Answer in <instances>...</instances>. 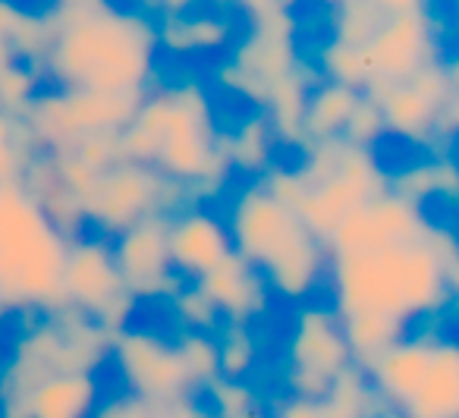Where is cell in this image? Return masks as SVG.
Instances as JSON below:
<instances>
[{
	"instance_id": "cell-1",
	"label": "cell",
	"mask_w": 459,
	"mask_h": 418,
	"mask_svg": "<svg viewBox=\"0 0 459 418\" xmlns=\"http://www.w3.org/2000/svg\"><path fill=\"white\" fill-rule=\"evenodd\" d=\"M325 280L337 318L384 315L406 327L437 321L459 290V239L437 221L409 233L331 239Z\"/></svg>"
},
{
	"instance_id": "cell-2",
	"label": "cell",
	"mask_w": 459,
	"mask_h": 418,
	"mask_svg": "<svg viewBox=\"0 0 459 418\" xmlns=\"http://www.w3.org/2000/svg\"><path fill=\"white\" fill-rule=\"evenodd\" d=\"M48 48L41 76L60 89L145 95L158 73V26L135 7L91 0L79 7H48Z\"/></svg>"
},
{
	"instance_id": "cell-3",
	"label": "cell",
	"mask_w": 459,
	"mask_h": 418,
	"mask_svg": "<svg viewBox=\"0 0 459 418\" xmlns=\"http://www.w3.org/2000/svg\"><path fill=\"white\" fill-rule=\"evenodd\" d=\"M120 148L123 158L154 167L183 186L189 202L208 205L233 179L214 98L198 76L152 85L123 126Z\"/></svg>"
},
{
	"instance_id": "cell-4",
	"label": "cell",
	"mask_w": 459,
	"mask_h": 418,
	"mask_svg": "<svg viewBox=\"0 0 459 418\" xmlns=\"http://www.w3.org/2000/svg\"><path fill=\"white\" fill-rule=\"evenodd\" d=\"M223 221L233 252L262 274L271 296L290 305L312 302L327 274V246L290 205L271 196L262 179H246L230 196Z\"/></svg>"
},
{
	"instance_id": "cell-5",
	"label": "cell",
	"mask_w": 459,
	"mask_h": 418,
	"mask_svg": "<svg viewBox=\"0 0 459 418\" xmlns=\"http://www.w3.org/2000/svg\"><path fill=\"white\" fill-rule=\"evenodd\" d=\"M299 152L287 205L327 246L359 208L387 192L390 170L377 148H359L346 139L308 142Z\"/></svg>"
},
{
	"instance_id": "cell-6",
	"label": "cell",
	"mask_w": 459,
	"mask_h": 418,
	"mask_svg": "<svg viewBox=\"0 0 459 418\" xmlns=\"http://www.w3.org/2000/svg\"><path fill=\"white\" fill-rule=\"evenodd\" d=\"M66 242L22 183H0V302L10 315H41L64 305Z\"/></svg>"
},
{
	"instance_id": "cell-7",
	"label": "cell",
	"mask_w": 459,
	"mask_h": 418,
	"mask_svg": "<svg viewBox=\"0 0 459 418\" xmlns=\"http://www.w3.org/2000/svg\"><path fill=\"white\" fill-rule=\"evenodd\" d=\"M110 336L82 311L60 305L22 324L0 365V405H13L39 380L66 371H95L110 359Z\"/></svg>"
},
{
	"instance_id": "cell-8",
	"label": "cell",
	"mask_w": 459,
	"mask_h": 418,
	"mask_svg": "<svg viewBox=\"0 0 459 418\" xmlns=\"http://www.w3.org/2000/svg\"><path fill=\"white\" fill-rule=\"evenodd\" d=\"M51 158L57 161L60 173L82 202L85 223L95 227L104 239L108 236L114 239L117 233L148 217H170L189 202L183 186L139 161L120 158L104 170H91L70 154H51Z\"/></svg>"
},
{
	"instance_id": "cell-9",
	"label": "cell",
	"mask_w": 459,
	"mask_h": 418,
	"mask_svg": "<svg viewBox=\"0 0 459 418\" xmlns=\"http://www.w3.org/2000/svg\"><path fill=\"white\" fill-rule=\"evenodd\" d=\"M306 64L299 51V20L293 7H274L249 16L243 39L230 45L214 66V85L246 108L264 110L271 91Z\"/></svg>"
},
{
	"instance_id": "cell-10",
	"label": "cell",
	"mask_w": 459,
	"mask_h": 418,
	"mask_svg": "<svg viewBox=\"0 0 459 418\" xmlns=\"http://www.w3.org/2000/svg\"><path fill=\"white\" fill-rule=\"evenodd\" d=\"M381 108L387 135L425 154L450 152L459 129V76L450 57L403 83L365 91Z\"/></svg>"
},
{
	"instance_id": "cell-11",
	"label": "cell",
	"mask_w": 459,
	"mask_h": 418,
	"mask_svg": "<svg viewBox=\"0 0 459 418\" xmlns=\"http://www.w3.org/2000/svg\"><path fill=\"white\" fill-rule=\"evenodd\" d=\"M139 101L142 95H114V91H39L22 114V123L32 133L39 152L64 154L95 135H120Z\"/></svg>"
},
{
	"instance_id": "cell-12",
	"label": "cell",
	"mask_w": 459,
	"mask_h": 418,
	"mask_svg": "<svg viewBox=\"0 0 459 418\" xmlns=\"http://www.w3.org/2000/svg\"><path fill=\"white\" fill-rule=\"evenodd\" d=\"M60 292L64 305L82 311L108 334L129 327L139 309L135 296L126 290L120 271H117L114 252L104 236H76L66 242L64 274H60Z\"/></svg>"
},
{
	"instance_id": "cell-13",
	"label": "cell",
	"mask_w": 459,
	"mask_h": 418,
	"mask_svg": "<svg viewBox=\"0 0 459 418\" xmlns=\"http://www.w3.org/2000/svg\"><path fill=\"white\" fill-rule=\"evenodd\" d=\"M352 365L343 324L331 305L302 302L283 349V380L293 396L321 399L327 387Z\"/></svg>"
},
{
	"instance_id": "cell-14",
	"label": "cell",
	"mask_w": 459,
	"mask_h": 418,
	"mask_svg": "<svg viewBox=\"0 0 459 418\" xmlns=\"http://www.w3.org/2000/svg\"><path fill=\"white\" fill-rule=\"evenodd\" d=\"M362 51L365 64H368V89L403 83V79H412L415 73L446 60L444 22L431 10V4L421 10L387 16Z\"/></svg>"
},
{
	"instance_id": "cell-15",
	"label": "cell",
	"mask_w": 459,
	"mask_h": 418,
	"mask_svg": "<svg viewBox=\"0 0 459 418\" xmlns=\"http://www.w3.org/2000/svg\"><path fill=\"white\" fill-rule=\"evenodd\" d=\"M110 361L126 393L148 403H170L192 396L189 378L179 365L177 346L170 336L152 327H123L110 336Z\"/></svg>"
},
{
	"instance_id": "cell-16",
	"label": "cell",
	"mask_w": 459,
	"mask_h": 418,
	"mask_svg": "<svg viewBox=\"0 0 459 418\" xmlns=\"http://www.w3.org/2000/svg\"><path fill=\"white\" fill-rule=\"evenodd\" d=\"M110 252L135 302H167L183 286L167 246V217H148L117 233Z\"/></svg>"
},
{
	"instance_id": "cell-17",
	"label": "cell",
	"mask_w": 459,
	"mask_h": 418,
	"mask_svg": "<svg viewBox=\"0 0 459 418\" xmlns=\"http://www.w3.org/2000/svg\"><path fill=\"white\" fill-rule=\"evenodd\" d=\"M167 246H170L173 271L183 283H198L227 255H233L223 214L202 202H186L167 217Z\"/></svg>"
},
{
	"instance_id": "cell-18",
	"label": "cell",
	"mask_w": 459,
	"mask_h": 418,
	"mask_svg": "<svg viewBox=\"0 0 459 418\" xmlns=\"http://www.w3.org/2000/svg\"><path fill=\"white\" fill-rule=\"evenodd\" d=\"M444 336L446 334H440L437 327H412L396 343H390V346L365 368L371 387L377 390L381 403L387 405V412L394 418L400 409H406L409 399H412L415 390L421 387V380H425L428 368H431V359Z\"/></svg>"
},
{
	"instance_id": "cell-19",
	"label": "cell",
	"mask_w": 459,
	"mask_h": 418,
	"mask_svg": "<svg viewBox=\"0 0 459 418\" xmlns=\"http://www.w3.org/2000/svg\"><path fill=\"white\" fill-rule=\"evenodd\" d=\"M198 286L214 302L221 321L227 324L258 321V318H264L271 311V299H274L262 274L246 258H239L237 252L227 255L214 271L204 274L198 280Z\"/></svg>"
},
{
	"instance_id": "cell-20",
	"label": "cell",
	"mask_w": 459,
	"mask_h": 418,
	"mask_svg": "<svg viewBox=\"0 0 459 418\" xmlns=\"http://www.w3.org/2000/svg\"><path fill=\"white\" fill-rule=\"evenodd\" d=\"M101 378L95 371H66L45 378L13 405L26 418H91L101 403Z\"/></svg>"
},
{
	"instance_id": "cell-21",
	"label": "cell",
	"mask_w": 459,
	"mask_h": 418,
	"mask_svg": "<svg viewBox=\"0 0 459 418\" xmlns=\"http://www.w3.org/2000/svg\"><path fill=\"white\" fill-rule=\"evenodd\" d=\"M22 189L29 192V198L35 202V208L45 214V221L57 230L64 239H76L85 233V211L79 196L73 192V186L66 183V177L60 173L57 161L51 154L41 152L39 158L29 164V170L22 173Z\"/></svg>"
},
{
	"instance_id": "cell-22",
	"label": "cell",
	"mask_w": 459,
	"mask_h": 418,
	"mask_svg": "<svg viewBox=\"0 0 459 418\" xmlns=\"http://www.w3.org/2000/svg\"><path fill=\"white\" fill-rule=\"evenodd\" d=\"M158 48L160 54H170L177 60L211 57V54L230 51L237 39V26L223 13L211 10H192L186 16H167L158 20Z\"/></svg>"
},
{
	"instance_id": "cell-23",
	"label": "cell",
	"mask_w": 459,
	"mask_h": 418,
	"mask_svg": "<svg viewBox=\"0 0 459 418\" xmlns=\"http://www.w3.org/2000/svg\"><path fill=\"white\" fill-rule=\"evenodd\" d=\"M387 192L409 205H419L428 211L434 202H456L459 196V170L450 152L421 154L409 164L390 170Z\"/></svg>"
},
{
	"instance_id": "cell-24",
	"label": "cell",
	"mask_w": 459,
	"mask_h": 418,
	"mask_svg": "<svg viewBox=\"0 0 459 418\" xmlns=\"http://www.w3.org/2000/svg\"><path fill=\"white\" fill-rule=\"evenodd\" d=\"M396 418H459V349L444 336L425 380Z\"/></svg>"
},
{
	"instance_id": "cell-25",
	"label": "cell",
	"mask_w": 459,
	"mask_h": 418,
	"mask_svg": "<svg viewBox=\"0 0 459 418\" xmlns=\"http://www.w3.org/2000/svg\"><path fill=\"white\" fill-rule=\"evenodd\" d=\"M277 139L268 117L262 110H249L237 126L223 129V152L230 170L243 179H262L277 164Z\"/></svg>"
},
{
	"instance_id": "cell-26",
	"label": "cell",
	"mask_w": 459,
	"mask_h": 418,
	"mask_svg": "<svg viewBox=\"0 0 459 418\" xmlns=\"http://www.w3.org/2000/svg\"><path fill=\"white\" fill-rule=\"evenodd\" d=\"M318 73L308 64H302L299 70L290 79H283L274 91H271L268 104H264L262 114L268 117L271 129H274L277 145L283 148H302L306 145V129H302V120H306V104H308V91L318 83Z\"/></svg>"
},
{
	"instance_id": "cell-27",
	"label": "cell",
	"mask_w": 459,
	"mask_h": 418,
	"mask_svg": "<svg viewBox=\"0 0 459 418\" xmlns=\"http://www.w3.org/2000/svg\"><path fill=\"white\" fill-rule=\"evenodd\" d=\"M48 48L45 16L32 13L16 0H0V64H29L41 70Z\"/></svg>"
},
{
	"instance_id": "cell-28",
	"label": "cell",
	"mask_w": 459,
	"mask_h": 418,
	"mask_svg": "<svg viewBox=\"0 0 459 418\" xmlns=\"http://www.w3.org/2000/svg\"><path fill=\"white\" fill-rule=\"evenodd\" d=\"M359 95L362 91H352L346 85L337 83H315L312 91H308V104H306V120H302V129H306V145L308 142H325V139H340L343 135V126L350 120L352 108H356Z\"/></svg>"
},
{
	"instance_id": "cell-29",
	"label": "cell",
	"mask_w": 459,
	"mask_h": 418,
	"mask_svg": "<svg viewBox=\"0 0 459 418\" xmlns=\"http://www.w3.org/2000/svg\"><path fill=\"white\" fill-rule=\"evenodd\" d=\"M321 405L331 418H390L387 405L381 403L377 390L371 387L365 368L350 365L321 396Z\"/></svg>"
},
{
	"instance_id": "cell-30",
	"label": "cell",
	"mask_w": 459,
	"mask_h": 418,
	"mask_svg": "<svg viewBox=\"0 0 459 418\" xmlns=\"http://www.w3.org/2000/svg\"><path fill=\"white\" fill-rule=\"evenodd\" d=\"M340 324H343V336H346V346H350L352 365L359 368H368L390 343H396L406 330H412L406 324L384 315H352V318H340Z\"/></svg>"
},
{
	"instance_id": "cell-31",
	"label": "cell",
	"mask_w": 459,
	"mask_h": 418,
	"mask_svg": "<svg viewBox=\"0 0 459 418\" xmlns=\"http://www.w3.org/2000/svg\"><path fill=\"white\" fill-rule=\"evenodd\" d=\"M179 365L189 378L192 390H208L221 378V355H217V334H202V330H179L173 336Z\"/></svg>"
},
{
	"instance_id": "cell-32",
	"label": "cell",
	"mask_w": 459,
	"mask_h": 418,
	"mask_svg": "<svg viewBox=\"0 0 459 418\" xmlns=\"http://www.w3.org/2000/svg\"><path fill=\"white\" fill-rule=\"evenodd\" d=\"M315 70L325 76V83L346 85L352 91L368 89V64H365V51L356 45H343L337 39H327L315 51Z\"/></svg>"
},
{
	"instance_id": "cell-33",
	"label": "cell",
	"mask_w": 459,
	"mask_h": 418,
	"mask_svg": "<svg viewBox=\"0 0 459 418\" xmlns=\"http://www.w3.org/2000/svg\"><path fill=\"white\" fill-rule=\"evenodd\" d=\"M217 355H221V378L249 380L262 359V343L252 324H223L217 334Z\"/></svg>"
},
{
	"instance_id": "cell-34",
	"label": "cell",
	"mask_w": 459,
	"mask_h": 418,
	"mask_svg": "<svg viewBox=\"0 0 459 418\" xmlns=\"http://www.w3.org/2000/svg\"><path fill=\"white\" fill-rule=\"evenodd\" d=\"M39 154L41 152L22 117L0 114V183H20Z\"/></svg>"
},
{
	"instance_id": "cell-35",
	"label": "cell",
	"mask_w": 459,
	"mask_h": 418,
	"mask_svg": "<svg viewBox=\"0 0 459 418\" xmlns=\"http://www.w3.org/2000/svg\"><path fill=\"white\" fill-rule=\"evenodd\" d=\"M387 16L371 4V0H340L337 7H331V35L343 45L365 48L371 41V35L384 26Z\"/></svg>"
},
{
	"instance_id": "cell-36",
	"label": "cell",
	"mask_w": 459,
	"mask_h": 418,
	"mask_svg": "<svg viewBox=\"0 0 459 418\" xmlns=\"http://www.w3.org/2000/svg\"><path fill=\"white\" fill-rule=\"evenodd\" d=\"M167 305H170V315L179 324V330H202V334L221 330V315L198 283H183L167 299Z\"/></svg>"
},
{
	"instance_id": "cell-37",
	"label": "cell",
	"mask_w": 459,
	"mask_h": 418,
	"mask_svg": "<svg viewBox=\"0 0 459 418\" xmlns=\"http://www.w3.org/2000/svg\"><path fill=\"white\" fill-rule=\"evenodd\" d=\"M41 85V70L29 64H0V114L22 117L32 104V98L39 95Z\"/></svg>"
},
{
	"instance_id": "cell-38",
	"label": "cell",
	"mask_w": 459,
	"mask_h": 418,
	"mask_svg": "<svg viewBox=\"0 0 459 418\" xmlns=\"http://www.w3.org/2000/svg\"><path fill=\"white\" fill-rule=\"evenodd\" d=\"M208 412L214 418H233L243 415V412H252L262 405V396L258 390L249 384V380H230V378H217L214 384L208 387Z\"/></svg>"
},
{
	"instance_id": "cell-39",
	"label": "cell",
	"mask_w": 459,
	"mask_h": 418,
	"mask_svg": "<svg viewBox=\"0 0 459 418\" xmlns=\"http://www.w3.org/2000/svg\"><path fill=\"white\" fill-rule=\"evenodd\" d=\"M384 135H387V126H384L381 108L375 104V98H368L362 91L340 139H346L350 145H359V148H377L384 142Z\"/></svg>"
},
{
	"instance_id": "cell-40",
	"label": "cell",
	"mask_w": 459,
	"mask_h": 418,
	"mask_svg": "<svg viewBox=\"0 0 459 418\" xmlns=\"http://www.w3.org/2000/svg\"><path fill=\"white\" fill-rule=\"evenodd\" d=\"M152 412V403L148 399H139L133 393H114V396L101 399L91 418H148Z\"/></svg>"
},
{
	"instance_id": "cell-41",
	"label": "cell",
	"mask_w": 459,
	"mask_h": 418,
	"mask_svg": "<svg viewBox=\"0 0 459 418\" xmlns=\"http://www.w3.org/2000/svg\"><path fill=\"white\" fill-rule=\"evenodd\" d=\"M271 418H331L327 409L321 405V399H308V396H281L274 403V409L268 412Z\"/></svg>"
},
{
	"instance_id": "cell-42",
	"label": "cell",
	"mask_w": 459,
	"mask_h": 418,
	"mask_svg": "<svg viewBox=\"0 0 459 418\" xmlns=\"http://www.w3.org/2000/svg\"><path fill=\"white\" fill-rule=\"evenodd\" d=\"M211 4H221V7H237L239 13L249 20V16L268 13L274 7H293L296 0H211Z\"/></svg>"
},
{
	"instance_id": "cell-43",
	"label": "cell",
	"mask_w": 459,
	"mask_h": 418,
	"mask_svg": "<svg viewBox=\"0 0 459 418\" xmlns=\"http://www.w3.org/2000/svg\"><path fill=\"white\" fill-rule=\"evenodd\" d=\"M198 10V0H154V16L167 20V16H186Z\"/></svg>"
},
{
	"instance_id": "cell-44",
	"label": "cell",
	"mask_w": 459,
	"mask_h": 418,
	"mask_svg": "<svg viewBox=\"0 0 459 418\" xmlns=\"http://www.w3.org/2000/svg\"><path fill=\"white\" fill-rule=\"evenodd\" d=\"M384 16H396V13H409V10H421L428 7V0H371Z\"/></svg>"
},
{
	"instance_id": "cell-45",
	"label": "cell",
	"mask_w": 459,
	"mask_h": 418,
	"mask_svg": "<svg viewBox=\"0 0 459 418\" xmlns=\"http://www.w3.org/2000/svg\"><path fill=\"white\" fill-rule=\"evenodd\" d=\"M233 418H271V415H268V409H262V405H258V409L243 412V415H233Z\"/></svg>"
},
{
	"instance_id": "cell-46",
	"label": "cell",
	"mask_w": 459,
	"mask_h": 418,
	"mask_svg": "<svg viewBox=\"0 0 459 418\" xmlns=\"http://www.w3.org/2000/svg\"><path fill=\"white\" fill-rule=\"evenodd\" d=\"M0 418H26V415L16 412V409H0Z\"/></svg>"
},
{
	"instance_id": "cell-47",
	"label": "cell",
	"mask_w": 459,
	"mask_h": 418,
	"mask_svg": "<svg viewBox=\"0 0 459 418\" xmlns=\"http://www.w3.org/2000/svg\"><path fill=\"white\" fill-rule=\"evenodd\" d=\"M7 315H10V311H7V305L0 302V321H4V318H7Z\"/></svg>"
},
{
	"instance_id": "cell-48",
	"label": "cell",
	"mask_w": 459,
	"mask_h": 418,
	"mask_svg": "<svg viewBox=\"0 0 459 418\" xmlns=\"http://www.w3.org/2000/svg\"><path fill=\"white\" fill-rule=\"evenodd\" d=\"M318 4H327V7H337L340 0H318Z\"/></svg>"
},
{
	"instance_id": "cell-49",
	"label": "cell",
	"mask_w": 459,
	"mask_h": 418,
	"mask_svg": "<svg viewBox=\"0 0 459 418\" xmlns=\"http://www.w3.org/2000/svg\"><path fill=\"white\" fill-rule=\"evenodd\" d=\"M428 4H431V0H428Z\"/></svg>"
},
{
	"instance_id": "cell-50",
	"label": "cell",
	"mask_w": 459,
	"mask_h": 418,
	"mask_svg": "<svg viewBox=\"0 0 459 418\" xmlns=\"http://www.w3.org/2000/svg\"><path fill=\"white\" fill-rule=\"evenodd\" d=\"M390 418H394V415H390Z\"/></svg>"
}]
</instances>
